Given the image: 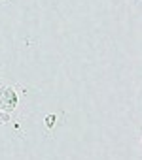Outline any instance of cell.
Listing matches in <instances>:
<instances>
[{"instance_id": "cell-1", "label": "cell", "mask_w": 142, "mask_h": 160, "mask_svg": "<svg viewBox=\"0 0 142 160\" xmlns=\"http://www.w3.org/2000/svg\"><path fill=\"white\" fill-rule=\"evenodd\" d=\"M15 106H17V94H15L12 89L2 87V89H0V109L12 111Z\"/></svg>"}]
</instances>
